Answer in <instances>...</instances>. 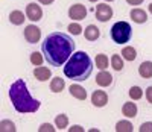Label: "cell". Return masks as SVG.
Instances as JSON below:
<instances>
[{
    "instance_id": "obj_26",
    "label": "cell",
    "mask_w": 152,
    "mask_h": 132,
    "mask_svg": "<svg viewBox=\"0 0 152 132\" xmlns=\"http://www.w3.org/2000/svg\"><path fill=\"white\" fill-rule=\"evenodd\" d=\"M129 97L132 100H140L143 97V90L140 87H131L129 88Z\"/></svg>"
},
{
    "instance_id": "obj_34",
    "label": "cell",
    "mask_w": 152,
    "mask_h": 132,
    "mask_svg": "<svg viewBox=\"0 0 152 132\" xmlns=\"http://www.w3.org/2000/svg\"><path fill=\"white\" fill-rule=\"evenodd\" d=\"M148 9H149V12L152 14V3H149V5H148Z\"/></svg>"
},
{
    "instance_id": "obj_14",
    "label": "cell",
    "mask_w": 152,
    "mask_h": 132,
    "mask_svg": "<svg viewBox=\"0 0 152 132\" xmlns=\"http://www.w3.org/2000/svg\"><path fill=\"white\" fill-rule=\"evenodd\" d=\"M69 91H70V94L75 97V99H78V100H85L87 99V91L84 87L78 85V84H72L69 87Z\"/></svg>"
},
{
    "instance_id": "obj_22",
    "label": "cell",
    "mask_w": 152,
    "mask_h": 132,
    "mask_svg": "<svg viewBox=\"0 0 152 132\" xmlns=\"http://www.w3.org/2000/svg\"><path fill=\"white\" fill-rule=\"evenodd\" d=\"M116 131L117 132H132L134 126L129 120H120V122L116 123Z\"/></svg>"
},
{
    "instance_id": "obj_10",
    "label": "cell",
    "mask_w": 152,
    "mask_h": 132,
    "mask_svg": "<svg viewBox=\"0 0 152 132\" xmlns=\"http://www.w3.org/2000/svg\"><path fill=\"white\" fill-rule=\"evenodd\" d=\"M129 17H131V20H132L134 23H137V24H143V23L148 21V14H146V11L142 9V8H134V9H131Z\"/></svg>"
},
{
    "instance_id": "obj_23",
    "label": "cell",
    "mask_w": 152,
    "mask_h": 132,
    "mask_svg": "<svg viewBox=\"0 0 152 132\" xmlns=\"http://www.w3.org/2000/svg\"><path fill=\"white\" fill-rule=\"evenodd\" d=\"M55 125H56V128H58L59 131L66 129V128L69 126V117H67L66 114H58V115L55 117Z\"/></svg>"
},
{
    "instance_id": "obj_2",
    "label": "cell",
    "mask_w": 152,
    "mask_h": 132,
    "mask_svg": "<svg viewBox=\"0 0 152 132\" xmlns=\"http://www.w3.org/2000/svg\"><path fill=\"white\" fill-rule=\"evenodd\" d=\"M9 99L12 102L14 109L20 114L26 112H37L41 106V102L37 100L31 96L28 85L23 79H17V81L11 85L9 88Z\"/></svg>"
},
{
    "instance_id": "obj_16",
    "label": "cell",
    "mask_w": 152,
    "mask_h": 132,
    "mask_svg": "<svg viewBox=\"0 0 152 132\" xmlns=\"http://www.w3.org/2000/svg\"><path fill=\"white\" fill-rule=\"evenodd\" d=\"M122 114L125 117H128V118H132L137 115V105L134 102H126L123 103V106H122Z\"/></svg>"
},
{
    "instance_id": "obj_35",
    "label": "cell",
    "mask_w": 152,
    "mask_h": 132,
    "mask_svg": "<svg viewBox=\"0 0 152 132\" xmlns=\"http://www.w3.org/2000/svg\"><path fill=\"white\" fill-rule=\"evenodd\" d=\"M88 2H91V3H96V2H97V0H88Z\"/></svg>"
},
{
    "instance_id": "obj_4",
    "label": "cell",
    "mask_w": 152,
    "mask_h": 132,
    "mask_svg": "<svg viewBox=\"0 0 152 132\" xmlns=\"http://www.w3.org/2000/svg\"><path fill=\"white\" fill-rule=\"evenodd\" d=\"M132 36V28L128 21H117L111 28V38L114 43L125 44L128 43Z\"/></svg>"
},
{
    "instance_id": "obj_21",
    "label": "cell",
    "mask_w": 152,
    "mask_h": 132,
    "mask_svg": "<svg viewBox=\"0 0 152 132\" xmlns=\"http://www.w3.org/2000/svg\"><path fill=\"white\" fill-rule=\"evenodd\" d=\"M111 67L116 70V71H122L123 70V67H125V64H123V56H120V55H113L111 56Z\"/></svg>"
},
{
    "instance_id": "obj_7",
    "label": "cell",
    "mask_w": 152,
    "mask_h": 132,
    "mask_svg": "<svg viewBox=\"0 0 152 132\" xmlns=\"http://www.w3.org/2000/svg\"><path fill=\"white\" fill-rule=\"evenodd\" d=\"M87 8L82 5V3H75L69 8V17L72 20H76V21H81L87 17Z\"/></svg>"
},
{
    "instance_id": "obj_18",
    "label": "cell",
    "mask_w": 152,
    "mask_h": 132,
    "mask_svg": "<svg viewBox=\"0 0 152 132\" xmlns=\"http://www.w3.org/2000/svg\"><path fill=\"white\" fill-rule=\"evenodd\" d=\"M24 14L21 11H18V9H15V11H12L11 14H9V21H11V24H14V26H21L23 23H24Z\"/></svg>"
},
{
    "instance_id": "obj_31",
    "label": "cell",
    "mask_w": 152,
    "mask_h": 132,
    "mask_svg": "<svg viewBox=\"0 0 152 132\" xmlns=\"http://www.w3.org/2000/svg\"><path fill=\"white\" fill-rule=\"evenodd\" d=\"M69 131H70V132H84L85 129H84L82 126H79V125H75V126L69 128Z\"/></svg>"
},
{
    "instance_id": "obj_28",
    "label": "cell",
    "mask_w": 152,
    "mask_h": 132,
    "mask_svg": "<svg viewBox=\"0 0 152 132\" xmlns=\"http://www.w3.org/2000/svg\"><path fill=\"white\" fill-rule=\"evenodd\" d=\"M58 128H53L50 123H43L40 128H38V132H55Z\"/></svg>"
},
{
    "instance_id": "obj_24",
    "label": "cell",
    "mask_w": 152,
    "mask_h": 132,
    "mask_svg": "<svg viewBox=\"0 0 152 132\" xmlns=\"http://www.w3.org/2000/svg\"><path fill=\"white\" fill-rule=\"evenodd\" d=\"M44 59L46 58L43 55V52H41V53H40V52H32V53H31V62H32V65H35V67L41 65Z\"/></svg>"
},
{
    "instance_id": "obj_8",
    "label": "cell",
    "mask_w": 152,
    "mask_h": 132,
    "mask_svg": "<svg viewBox=\"0 0 152 132\" xmlns=\"http://www.w3.org/2000/svg\"><path fill=\"white\" fill-rule=\"evenodd\" d=\"M26 18L31 20V21H40L43 18V9H41V6L38 3H35V2L29 3L26 6Z\"/></svg>"
},
{
    "instance_id": "obj_9",
    "label": "cell",
    "mask_w": 152,
    "mask_h": 132,
    "mask_svg": "<svg viewBox=\"0 0 152 132\" xmlns=\"http://www.w3.org/2000/svg\"><path fill=\"white\" fill-rule=\"evenodd\" d=\"M91 103L94 105L96 108H104L105 105L108 103V94L102 90H96L94 93L91 94Z\"/></svg>"
},
{
    "instance_id": "obj_17",
    "label": "cell",
    "mask_w": 152,
    "mask_h": 132,
    "mask_svg": "<svg viewBox=\"0 0 152 132\" xmlns=\"http://www.w3.org/2000/svg\"><path fill=\"white\" fill-rule=\"evenodd\" d=\"M64 88H66V81L62 77L56 76L50 81V91H52V93H61Z\"/></svg>"
},
{
    "instance_id": "obj_19",
    "label": "cell",
    "mask_w": 152,
    "mask_h": 132,
    "mask_svg": "<svg viewBox=\"0 0 152 132\" xmlns=\"http://www.w3.org/2000/svg\"><path fill=\"white\" fill-rule=\"evenodd\" d=\"M94 62H96V67L100 69V70H107V69H108V65H110V59H108V56H107L105 53H99V55H96Z\"/></svg>"
},
{
    "instance_id": "obj_32",
    "label": "cell",
    "mask_w": 152,
    "mask_h": 132,
    "mask_svg": "<svg viewBox=\"0 0 152 132\" xmlns=\"http://www.w3.org/2000/svg\"><path fill=\"white\" fill-rule=\"evenodd\" d=\"M145 2V0H126V3L131 5V6H138V5H142Z\"/></svg>"
},
{
    "instance_id": "obj_29",
    "label": "cell",
    "mask_w": 152,
    "mask_h": 132,
    "mask_svg": "<svg viewBox=\"0 0 152 132\" xmlns=\"http://www.w3.org/2000/svg\"><path fill=\"white\" fill-rule=\"evenodd\" d=\"M140 132H152V122H146V123H142V126L138 128Z\"/></svg>"
},
{
    "instance_id": "obj_36",
    "label": "cell",
    "mask_w": 152,
    "mask_h": 132,
    "mask_svg": "<svg viewBox=\"0 0 152 132\" xmlns=\"http://www.w3.org/2000/svg\"><path fill=\"white\" fill-rule=\"evenodd\" d=\"M105 2H114V0H105Z\"/></svg>"
},
{
    "instance_id": "obj_30",
    "label": "cell",
    "mask_w": 152,
    "mask_h": 132,
    "mask_svg": "<svg viewBox=\"0 0 152 132\" xmlns=\"http://www.w3.org/2000/svg\"><path fill=\"white\" fill-rule=\"evenodd\" d=\"M146 100L152 105V87H148L146 88Z\"/></svg>"
},
{
    "instance_id": "obj_13",
    "label": "cell",
    "mask_w": 152,
    "mask_h": 132,
    "mask_svg": "<svg viewBox=\"0 0 152 132\" xmlns=\"http://www.w3.org/2000/svg\"><path fill=\"white\" fill-rule=\"evenodd\" d=\"M96 84L99 87H110L113 84V76L111 73H108L107 70H102L100 73H97L96 76Z\"/></svg>"
},
{
    "instance_id": "obj_3",
    "label": "cell",
    "mask_w": 152,
    "mask_h": 132,
    "mask_svg": "<svg viewBox=\"0 0 152 132\" xmlns=\"http://www.w3.org/2000/svg\"><path fill=\"white\" fill-rule=\"evenodd\" d=\"M93 71V61L88 53L79 50L75 52L70 59L64 64V74L76 82H84L91 76Z\"/></svg>"
},
{
    "instance_id": "obj_15",
    "label": "cell",
    "mask_w": 152,
    "mask_h": 132,
    "mask_svg": "<svg viewBox=\"0 0 152 132\" xmlns=\"http://www.w3.org/2000/svg\"><path fill=\"white\" fill-rule=\"evenodd\" d=\"M138 74L143 79H151L152 77V61H143L138 67Z\"/></svg>"
},
{
    "instance_id": "obj_6",
    "label": "cell",
    "mask_w": 152,
    "mask_h": 132,
    "mask_svg": "<svg viewBox=\"0 0 152 132\" xmlns=\"http://www.w3.org/2000/svg\"><path fill=\"white\" fill-rule=\"evenodd\" d=\"M94 14H96V18L99 21L105 23V21L111 20V17H113V8L107 3H99L94 9Z\"/></svg>"
},
{
    "instance_id": "obj_11",
    "label": "cell",
    "mask_w": 152,
    "mask_h": 132,
    "mask_svg": "<svg viewBox=\"0 0 152 132\" xmlns=\"http://www.w3.org/2000/svg\"><path fill=\"white\" fill-rule=\"evenodd\" d=\"M34 76L40 82H46V81L50 79V76H52V71H50L49 67H41V65H38V67H35V70H34Z\"/></svg>"
},
{
    "instance_id": "obj_5",
    "label": "cell",
    "mask_w": 152,
    "mask_h": 132,
    "mask_svg": "<svg viewBox=\"0 0 152 132\" xmlns=\"http://www.w3.org/2000/svg\"><path fill=\"white\" fill-rule=\"evenodd\" d=\"M23 35H24V39H26L29 44H37L41 39V29L35 24H29L24 28Z\"/></svg>"
},
{
    "instance_id": "obj_1",
    "label": "cell",
    "mask_w": 152,
    "mask_h": 132,
    "mask_svg": "<svg viewBox=\"0 0 152 132\" xmlns=\"http://www.w3.org/2000/svg\"><path fill=\"white\" fill-rule=\"evenodd\" d=\"M41 52L46 61L52 67H62L73 55L75 41L69 34L52 32L44 38L41 44Z\"/></svg>"
},
{
    "instance_id": "obj_25",
    "label": "cell",
    "mask_w": 152,
    "mask_h": 132,
    "mask_svg": "<svg viewBox=\"0 0 152 132\" xmlns=\"http://www.w3.org/2000/svg\"><path fill=\"white\" fill-rule=\"evenodd\" d=\"M0 132H15V125L11 120H2L0 122Z\"/></svg>"
},
{
    "instance_id": "obj_27",
    "label": "cell",
    "mask_w": 152,
    "mask_h": 132,
    "mask_svg": "<svg viewBox=\"0 0 152 132\" xmlns=\"http://www.w3.org/2000/svg\"><path fill=\"white\" fill-rule=\"evenodd\" d=\"M67 29H69V32H70L72 35H81L82 31H84V29H82V26H81L79 23H70Z\"/></svg>"
},
{
    "instance_id": "obj_12",
    "label": "cell",
    "mask_w": 152,
    "mask_h": 132,
    "mask_svg": "<svg viewBox=\"0 0 152 132\" xmlns=\"http://www.w3.org/2000/svg\"><path fill=\"white\" fill-rule=\"evenodd\" d=\"M84 36L87 41H96V39L100 36V29L94 24H88L85 31H84Z\"/></svg>"
},
{
    "instance_id": "obj_20",
    "label": "cell",
    "mask_w": 152,
    "mask_h": 132,
    "mask_svg": "<svg viewBox=\"0 0 152 132\" xmlns=\"http://www.w3.org/2000/svg\"><path fill=\"white\" fill-rule=\"evenodd\" d=\"M120 55L123 56V59H125V61H134V59L137 58V52H135V49H134V47L126 46V47H123V49H122V53H120Z\"/></svg>"
},
{
    "instance_id": "obj_33",
    "label": "cell",
    "mask_w": 152,
    "mask_h": 132,
    "mask_svg": "<svg viewBox=\"0 0 152 132\" xmlns=\"http://www.w3.org/2000/svg\"><path fill=\"white\" fill-rule=\"evenodd\" d=\"M38 2H40L41 5H52L55 0H38Z\"/></svg>"
}]
</instances>
